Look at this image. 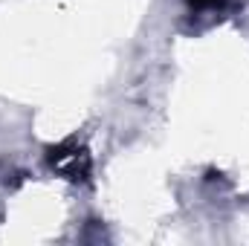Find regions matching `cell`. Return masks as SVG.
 I'll list each match as a JSON object with an SVG mask.
<instances>
[{"label":"cell","mask_w":249,"mask_h":246,"mask_svg":"<svg viewBox=\"0 0 249 246\" xmlns=\"http://www.w3.org/2000/svg\"><path fill=\"white\" fill-rule=\"evenodd\" d=\"M50 165L72 183H84L90 177V157L84 148H75L72 142H64L58 148H50Z\"/></svg>","instance_id":"cell-1"},{"label":"cell","mask_w":249,"mask_h":246,"mask_svg":"<svg viewBox=\"0 0 249 246\" xmlns=\"http://www.w3.org/2000/svg\"><path fill=\"white\" fill-rule=\"evenodd\" d=\"M191 9H220L226 0H186Z\"/></svg>","instance_id":"cell-2"}]
</instances>
